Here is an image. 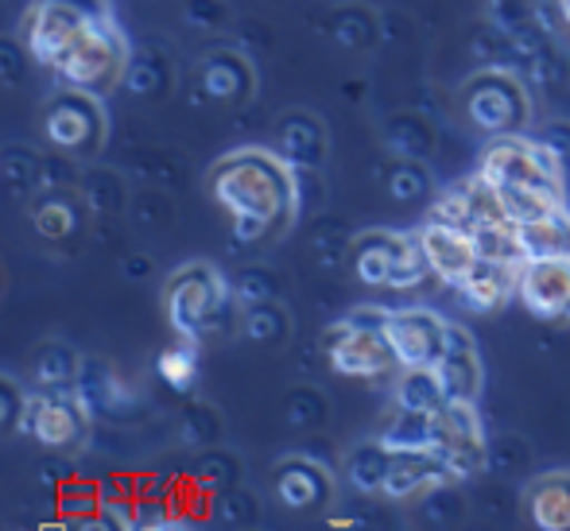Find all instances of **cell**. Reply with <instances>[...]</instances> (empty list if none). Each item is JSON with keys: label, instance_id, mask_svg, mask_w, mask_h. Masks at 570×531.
<instances>
[{"label": "cell", "instance_id": "44dd1931", "mask_svg": "<svg viewBox=\"0 0 570 531\" xmlns=\"http://www.w3.org/2000/svg\"><path fill=\"white\" fill-rule=\"evenodd\" d=\"M400 248H404V237H400V233H384V229L361 233L350 248L353 276H357L365 287H389L392 272H396V260H400Z\"/></svg>", "mask_w": 570, "mask_h": 531}, {"label": "cell", "instance_id": "4316f807", "mask_svg": "<svg viewBox=\"0 0 570 531\" xmlns=\"http://www.w3.org/2000/svg\"><path fill=\"white\" fill-rule=\"evenodd\" d=\"M431 434H435V412L396 407L389 426H384L381 442L389 450H431Z\"/></svg>", "mask_w": 570, "mask_h": 531}, {"label": "cell", "instance_id": "d6986e66", "mask_svg": "<svg viewBox=\"0 0 570 531\" xmlns=\"http://www.w3.org/2000/svg\"><path fill=\"white\" fill-rule=\"evenodd\" d=\"M528 524L540 531H570V470H548L524 489Z\"/></svg>", "mask_w": 570, "mask_h": 531}, {"label": "cell", "instance_id": "4dcf8cb0", "mask_svg": "<svg viewBox=\"0 0 570 531\" xmlns=\"http://www.w3.org/2000/svg\"><path fill=\"white\" fill-rule=\"evenodd\" d=\"M23 400L28 392L12 381V376H0V434L4 431H20V420H23Z\"/></svg>", "mask_w": 570, "mask_h": 531}, {"label": "cell", "instance_id": "484cf974", "mask_svg": "<svg viewBox=\"0 0 570 531\" xmlns=\"http://www.w3.org/2000/svg\"><path fill=\"white\" fill-rule=\"evenodd\" d=\"M156 376L171 392H179V396L195 392V384H198V342L179 337L175 345H167V350L156 357Z\"/></svg>", "mask_w": 570, "mask_h": 531}, {"label": "cell", "instance_id": "603a6c76", "mask_svg": "<svg viewBox=\"0 0 570 531\" xmlns=\"http://www.w3.org/2000/svg\"><path fill=\"white\" fill-rule=\"evenodd\" d=\"M78 373H82V357L67 342H43L31 357L36 389H75Z\"/></svg>", "mask_w": 570, "mask_h": 531}, {"label": "cell", "instance_id": "30bf717a", "mask_svg": "<svg viewBox=\"0 0 570 531\" xmlns=\"http://www.w3.org/2000/svg\"><path fill=\"white\" fill-rule=\"evenodd\" d=\"M431 450L451 465V473L458 481L485 470L489 446H485V431H481L473 400H446V404L439 407Z\"/></svg>", "mask_w": 570, "mask_h": 531}, {"label": "cell", "instance_id": "f1b7e54d", "mask_svg": "<svg viewBox=\"0 0 570 531\" xmlns=\"http://www.w3.org/2000/svg\"><path fill=\"white\" fill-rule=\"evenodd\" d=\"M431 276V264H428V253H423V240L420 233L404 237V248H400V260H396V272H392V292H407V287H420L423 279Z\"/></svg>", "mask_w": 570, "mask_h": 531}, {"label": "cell", "instance_id": "3957f363", "mask_svg": "<svg viewBox=\"0 0 570 531\" xmlns=\"http://www.w3.org/2000/svg\"><path fill=\"white\" fill-rule=\"evenodd\" d=\"M128 67H132V47H128L125 28L114 20V12L94 16L82 31L75 36V43L62 51V59L55 62L51 75L62 86H75L86 94H114L125 82Z\"/></svg>", "mask_w": 570, "mask_h": 531}, {"label": "cell", "instance_id": "83f0119b", "mask_svg": "<svg viewBox=\"0 0 570 531\" xmlns=\"http://www.w3.org/2000/svg\"><path fill=\"white\" fill-rule=\"evenodd\" d=\"M446 404L443 389H439L431 368H400L396 384V407H412V412H439Z\"/></svg>", "mask_w": 570, "mask_h": 531}, {"label": "cell", "instance_id": "9a60e30c", "mask_svg": "<svg viewBox=\"0 0 570 531\" xmlns=\"http://www.w3.org/2000/svg\"><path fill=\"white\" fill-rule=\"evenodd\" d=\"M454 473L435 450H392V465L389 478H384L381 493L389 501H412V496H423L431 489L454 485Z\"/></svg>", "mask_w": 570, "mask_h": 531}, {"label": "cell", "instance_id": "ffe728a7", "mask_svg": "<svg viewBox=\"0 0 570 531\" xmlns=\"http://www.w3.org/2000/svg\"><path fill=\"white\" fill-rule=\"evenodd\" d=\"M517 248L520 260H551V256H570V210L567 203L548 214H535L528 222H517Z\"/></svg>", "mask_w": 570, "mask_h": 531}, {"label": "cell", "instance_id": "7a4b0ae2", "mask_svg": "<svg viewBox=\"0 0 570 531\" xmlns=\"http://www.w3.org/2000/svg\"><path fill=\"white\" fill-rule=\"evenodd\" d=\"M478 175L497 190L512 222H528V217L563 206V164L540 140H524L517 132L493 136V144L481 151Z\"/></svg>", "mask_w": 570, "mask_h": 531}, {"label": "cell", "instance_id": "d4e9b609", "mask_svg": "<svg viewBox=\"0 0 570 531\" xmlns=\"http://www.w3.org/2000/svg\"><path fill=\"white\" fill-rule=\"evenodd\" d=\"M389 465H392V450L384 446L381 439L361 442V446H353L350 458H345V473H350V481L361 493H381L384 478H389Z\"/></svg>", "mask_w": 570, "mask_h": 531}, {"label": "cell", "instance_id": "9c48e42d", "mask_svg": "<svg viewBox=\"0 0 570 531\" xmlns=\"http://www.w3.org/2000/svg\"><path fill=\"white\" fill-rule=\"evenodd\" d=\"M462 112L473 128H481L485 136H509L520 132L528 125V94L504 70H481L458 94Z\"/></svg>", "mask_w": 570, "mask_h": 531}, {"label": "cell", "instance_id": "7402d4cb", "mask_svg": "<svg viewBox=\"0 0 570 531\" xmlns=\"http://www.w3.org/2000/svg\"><path fill=\"white\" fill-rule=\"evenodd\" d=\"M82 198H75L70 190H51V195H43L36 206H31V222H36L39 237L47 240H67L75 237L78 229H82Z\"/></svg>", "mask_w": 570, "mask_h": 531}, {"label": "cell", "instance_id": "52a82bcc", "mask_svg": "<svg viewBox=\"0 0 570 531\" xmlns=\"http://www.w3.org/2000/svg\"><path fill=\"white\" fill-rule=\"evenodd\" d=\"M20 431L47 454H70L90 434V404L78 389H36L23 400Z\"/></svg>", "mask_w": 570, "mask_h": 531}, {"label": "cell", "instance_id": "8992f818", "mask_svg": "<svg viewBox=\"0 0 570 531\" xmlns=\"http://www.w3.org/2000/svg\"><path fill=\"white\" fill-rule=\"evenodd\" d=\"M39 128H43V140L51 144L55 151H62L67 159H94L101 148H106V132H109V117L106 106H101L98 94L75 90V86H62L47 98L43 117H39Z\"/></svg>", "mask_w": 570, "mask_h": 531}, {"label": "cell", "instance_id": "1f68e13d", "mask_svg": "<svg viewBox=\"0 0 570 531\" xmlns=\"http://www.w3.org/2000/svg\"><path fill=\"white\" fill-rule=\"evenodd\" d=\"M556 12H559V20L570 28V0H556Z\"/></svg>", "mask_w": 570, "mask_h": 531}, {"label": "cell", "instance_id": "4fadbf2b", "mask_svg": "<svg viewBox=\"0 0 570 531\" xmlns=\"http://www.w3.org/2000/svg\"><path fill=\"white\" fill-rule=\"evenodd\" d=\"M272 493H276V501L284 509L315 512L334 501V478L315 458L292 454L284 462H276V470H272Z\"/></svg>", "mask_w": 570, "mask_h": 531}, {"label": "cell", "instance_id": "277c9868", "mask_svg": "<svg viewBox=\"0 0 570 531\" xmlns=\"http://www.w3.org/2000/svg\"><path fill=\"white\" fill-rule=\"evenodd\" d=\"M229 307V284L210 260H187L164 284V315L175 337L206 342V334L222 326Z\"/></svg>", "mask_w": 570, "mask_h": 531}, {"label": "cell", "instance_id": "5bb4252c", "mask_svg": "<svg viewBox=\"0 0 570 531\" xmlns=\"http://www.w3.org/2000/svg\"><path fill=\"white\" fill-rule=\"evenodd\" d=\"M420 240H423V253H428V264H431V276H439L443 284L458 287L481 260V245L470 229H458V225H446V222H435L431 217L428 225L420 229Z\"/></svg>", "mask_w": 570, "mask_h": 531}, {"label": "cell", "instance_id": "2e32d148", "mask_svg": "<svg viewBox=\"0 0 570 531\" xmlns=\"http://www.w3.org/2000/svg\"><path fill=\"white\" fill-rule=\"evenodd\" d=\"M431 373H435L446 400H473L478 404L481 361H478V345H473V337L462 326H446V345L435 365H431Z\"/></svg>", "mask_w": 570, "mask_h": 531}, {"label": "cell", "instance_id": "8fae6325", "mask_svg": "<svg viewBox=\"0 0 570 531\" xmlns=\"http://www.w3.org/2000/svg\"><path fill=\"white\" fill-rule=\"evenodd\" d=\"M517 295L528 315L551 326H570V256L524 260L517 276Z\"/></svg>", "mask_w": 570, "mask_h": 531}, {"label": "cell", "instance_id": "e0dca14e", "mask_svg": "<svg viewBox=\"0 0 570 531\" xmlns=\"http://www.w3.org/2000/svg\"><path fill=\"white\" fill-rule=\"evenodd\" d=\"M198 86L218 106H245L256 90V70L240 51H210L198 62Z\"/></svg>", "mask_w": 570, "mask_h": 531}, {"label": "cell", "instance_id": "5b68a950", "mask_svg": "<svg viewBox=\"0 0 570 531\" xmlns=\"http://www.w3.org/2000/svg\"><path fill=\"white\" fill-rule=\"evenodd\" d=\"M384 322H389V311L376 307H361L342 322H334L323 334L326 365L338 376H350V381H381L392 368H400L389 334H384Z\"/></svg>", "mask_w": 570, "mask_h": 531}, {"label": "cell", "instance_id": "7c38bea8", "mask_svg": "<svg viewBox=\"0 0 570 531\" xmlns=\"http://www.w3.org/2000/svg\"><path fill=\"white\" fill-rule=\"evenodd\" d=\"M446 326L439 315L420 307L407 311H389V322H384V334H389V345L396 353L400 368H431L439 361L446 345Z\"/></svg>", "mask_w": 570, "mask_h": 531}, {"label": "cell", "instance_id": "ba28073f", "mask_svg": "<svg viewBox=\"0 0 570 531\" xmlns=\"http://www.w3.org/2000/svg\"><path fill=\"white\" fill-rule=\"evenodd\" d=\"M106 12H109V0H28L20 39L39 67L55 70V62L75 43L78 31L94 16H106Z\"/></svg>", "mask_w": 570, "mask_h": 531}, {"label": "cell", "instance_id": "6da1fadb", "mask_svg": "<svg viewBox=\"0 0 570 531\" xmlns=\"http://www.w3.org/2000/svg\"><path fill=\"white\" fill-rule=\"evenodd\" d=\"M292 159L272 148L226 151L206 175V195L229 217V233L240 245H264L279 237L299 210V183Z\"/></svg>", "mask_w": 570, "mask_h": 531}, {"label": "cell", "instance_id": "f546056e", "mask_svg": "<svg viewBox=\"0 0 570 531\" xmlns=\"http://www.w3.org/2000/svg\"><path fill=\"white\" fill-rule=\"evenodd\" d=\"M284 330H287L284 311L272 307V303H261V307H253V311H248V318H245V334L256 337V342H272V337H279Z\"/></svg>", "mask_w": 570, "mask_h": 531}, {"label": "cell", "instance_id": "cb8c5ba5", "mask_svg": "<svg viewBox=\"0 0 570 531\" xmlns=\"http://www.w3.org/2000/svg\"><path fill=\"white\" fill-rule=\"evenodd\" d=\"M279 156L292 164H318L323 159V125L307 112H292L279 120Z\"/></svg>", "mask_w": 570, "mask_h": 531}, {"label": "cell", "instance_id": "ac0fdd59", "mask_svg": "<svg viewBox=\"0 0 570 531\" xmlns=\"http://www.w3.org/2000/svg\"><path fill=\"white\" fill-rule=\"evenodd\" d=\"M520 264L517 260H493V256H481L478 268L458 284V295L470 311L478 315H493L497 307L509 303V295L517 292Z\"/></svg>", "mask_w": 570, "mask_h": 531}]
</instances>
